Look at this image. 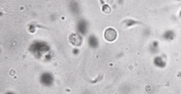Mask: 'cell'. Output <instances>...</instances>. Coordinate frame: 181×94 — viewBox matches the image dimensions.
I'll use <instances>...</instances> for the list:
<instances>
[{"instance_id":"obj_1","label":"cell","mask_w":181,"mask_h":94,"mask_svg":"<svg viewBox=\"0 0 181 94\" xmlns=\"http://www.w3.org/2000/svg\"><path fill=\"white\" fill-rule=\"evenodd\" d=\"M117 37L116 30L112 28H107L105 32V38L108 42H113Z\"/></svg>"},{"instance_id":"obj_2","label":"cell","mask_w":181,"mask_h":94,"mask_svg":"<svg viewBox=\"0 0 181 94\" xmlns=\"http://www.w3.org/2000/svg\"><path fill=\"white\" fill-rule=\"evenodd\" d=\"M70 42L75 46H79L81 44V40L80 37H78L76 34L72 35L70 38Z\"/></svg>"}]
</instances>
